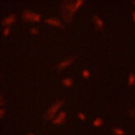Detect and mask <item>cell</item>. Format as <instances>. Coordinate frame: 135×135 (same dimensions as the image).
Instances as JSON below:
<instances>
[{
	"label": "cell",
	"mask_w": 135,
	"mask_h": 135,
	"mask_svg": "<svg viewBox=\"0 0 135 135\" xmlns=\"http://www.w3.org/2000/svg\"><path fill=\"white\" fill-rule=\"evenodd\" d=\"M22 19L25 21H39L41 19L40 14L34 13L30 9H24L22 12Z\"/></svg>",
	"instance_id": "obj_3"
},
{
	"label": "cell",
	"mask_w": 135,
	"mask_h": 135,
	"mask_svg": "<svg viewBox=\"0 0 135 135\" xmlns=\"http://www.w3.org/2000/svg\"><path fill=\"white\" fill-rule=\"evenodd\" d=\"M26 135H36V134H33V133H28V134H26Z\"/></svg>",
	"instance_id": "obj_20"
},
{
	"label": "cell",
	"mask_w": 135,
	"mask_h": 135,
	"mask_svg": "<svg viewBox=\"0 0 135 135\" xmlns=\"http://www.w3.org/2000/svg\"><path fill=\"white\" fill-rule=\"evenodd\" d=\"M132 16H133V21L135 22V11H133V13H132Z\"/></svg>",
	"instance_id": "obj_19"
},
{
	"label": "cell",
	"mask_w": 135,
	"mask_h": 135,
	"mask_svg": "<svg viewBox=\"0 0 135 135\" xmlns=\"http://www.w3.org/2000/svg\"><path fill=\"white\" fill-rule=\"evenodd\" d=\"M62 83H63L64 86H72V84H73V79H72L71 77H66V78H64V79L62 80Z\"/></svg>",
	"instance_id": "obj_11"
},
{
	"label": "cell",
	"mask_w": 135,
	"mask_h": 135,
	"mask_svg": "<svg viewBox=\"0 0 135 135\" xmlns=\"http://www.w3.org/2000/svg\"><path fill=\"white\" fill-rule=\"evenodd\" d=\"M45 23L51 24V25H54V26H59V27H62V23H61V21H60L58 18H56V17L46 18V19H45Z\"/></svg>",
	"instance_id": "obj_6"
},
{
	"label": "cell",
	"mask_w": 135,
	"mask_h": 135,
	"mask_svg": "<svg viewBox=\"0 0 135 135\" xmlns=\"http://www.w3.org/2000/svg\"><path fill=\"white\" fill-rule=\"evenodd\" d=\"M9 31H11V26L4 27V30H3V35H4V36H7V35L9 34Z\"/></svg>",
	"instance_id": "obj_14"
},
{
	"label": "cell",
	"mask_w": 135,
	"mask_h": 135,
	"mask_svg": "<svg viewBox=\"0 0 135 135\" xmlns=\"http://www.w3.org/2000/svg\"><path fill=\"white\" fill-rule=\"evenodd\" d=\"M93 20H94V22H95V24H96V26L99 28V30H101V28H103V26H104V23H103V21L97 16V15H93Z\"/></svg>",
	"instance_id": "obj_8"
},
{
	"label": "cell",
	"mask_w": 135,
	"mask_h": 135,
	"mask_svg": "<svg viewBox=\"0 0 135 135\" xmlns=\"http://www.w3.org/2000/svg\"><path fill=\"white\" fill-rule=\"evenodd\" d=\"M75 60V57H68V58H65V59H63L61 62H59L58 64H57V70H62V69H64V68H66L68 65H70L73 61Z\"/></svg>",
	"instance_id": "obj_4"
},
{
	"label": "cell",
	"mask_w": 135,
	"mask_h": 135,
	"mask_svg": "<svg viewBox=\"0 0 135 135\" xmlns=\"http://www.w3.org/2000/svg\"><path fill=\"white\" fill-rule=\"evenodd\" d=\"M15 21H16V15H15V14H11V15L6 16V17L2 20V24L5 25V27H6V26H11Z\"/></svg>",
	"instance_id": "obj_5"
},
{
	"label": "cell",
	"mask_w": 135,
	"mask_h": 135,
	"mask_svg": "<svg viewBox=\"0 0 135 135\" xmlns=\"http://www.w3.org/2000/svg\"><path fill=\"white\" fill-rule=\"evenodd\" d=\"M30 32H31L32 34H35V35H37V34L39 33V31H38L37 27H31V28H30Z\"/></svg>",
	"instance_id": "obj_15"
},
{
	"label": "cell",
	"mask_w": 135,
	"mask_h": 135,
	"mask_svg": "<svg viewBox=\"0 0 135 135\" xmlns=\"http://www.w3.org/2000/svg\"><path fill=\"white\" fill-rule=\"evenodd\" d=\"M113 133H114V135H124V131H123V129H121V128H114L113 129Z\"/></svg>",
	"instance_id": "obj_12"
},
{
	"label": "cell",
	"mask_w": 135,
	"mask_h": 135,
	"mask_svg": "<svg viewBox=\"0 0 135 135\" xmlns=\"http://www.w3.org/2000/svg\"><path fill=\"white\" fill-rule=\"evenodd\" d=\"M133 4H135V1H133Z\"/></svg>",
	"instance_id": "obj_21"
},
{
	"label": "cell",
	"mask_w": 135,
	"mask_h": 135,
	"mask_svg": "<svg viewBox=\"0 0 135 135\" xmlns=\"http://www.w3.org/2000/svg\"><path fill=\"white\" fill-rule=\"evenodd\" d=\"M83 3L82 0H76V1H63L61 3V11L63 19L66 22H70L73 19L74 13L77 11V8Z\"/></svg>",
	"instance_id": "obj_1"
},
{
	"label": "cell",
	"mask_w": 135,
	"mask_h": 135,
	"mask_svg": "<svg viewBox=\"0 0 135 135\" xmlns=\"http://www.w3.org/2000/svg\"><path fill=\"white\" fill-rule=\"evenodd\" d=\"M81 74H82V77L83 78H89L90 77V71L88 69H83L82 72H81Z\"/></svg>",
	"instance_id": "obj_13"
},
{
	"label": "cell",
	"mask_w": 135,
	"mask_h": 135,
	"mask_svg": "<svg viewBox=\"0 0 135 135\" xmlns=\"http://www.w3.org/2000/svg\"><path fill=\"white\" fill-rule=\"evenodd\" d=\"M102 123H103V120H102V118H100V117H96V118L94 119V121H93V126L96 127V128L101 127Z\"/></svg>",
	"instance_id": "obj_10"
},
{
	"label": "cell",
	"mask_w": 135,
	"mask_h": 135,
	"mask_svg": "<svg viewBox=\"0 0 135 135\" xmlns=\"http://www.w3.org/2000/svg\"><path fill=\"white\" fill-rule=\"evenodd\" d=\"M78 117H79V119L82 120V121L85 120V115H84L82 112H79V113H78Z\"/></svg>",
	"instance_id": "obj_16"
},
{
	"label": "cell",
	"mask_w": 135,
	"mask_h": 135,
	"mask_svg": "<svg viewBox=\"0 0 135 135\" xmlns=\"http://www.w3.org/2000/svg\"><path fill=\"white\" fill-rule=\"evenodd\" d=\"M128 83L130 86L135 85V74L134 73H130L129 77H128Z\"/></svg>",
	"instance_id": "obj_9"
},
{
	"label": "cell",
	"mask_w": 135,
	"mask_h": 135,
	"mask_svg": "<svg viewBox=\"0 0 135 135\" xmlns=\"http://www.w3.org/2000/svg\"><path fill=\"white\" fill-rule=\"evenodd\" d=\"M130 114L133 116V117H135V109H133V110H131L130 111Z\"/></svg>",
	"instance_id": "obj_18"
},
{
	"label": "cell",
	"mask_w": 135,
	"mask_h": 135,
	"mask_svg": "<svg viewBox=\"0 0 135 135\" xmlns=\"http://www.w3.org/2000/svg\"><path fill=\"white\" fill-rule=\"evenodd\" d=\"M62 101L61 100H57V101H55L49 109H47V111H46V113L44 114V119L45 120H51L52 118H54V115H55V113L59 110V108L62 105Z\"/></svg>",
	"instance_id": "obj_2"
},
{
	"label": "cell",
	"mask_w": 135,
	"mask_h": 135,
	"mask_svg": "<svg viewBox=\"0 0 135 135\" xmlns=\"http://www.w3.org/2000/svg\"><path fill=\"white\" fill-rule=\"evenodd\" d=\"M65 117H66V113H65L64 111H61V112H59V114L53 119V123H55V124L62 123V122L65 120Z\"/></svg>",
	"instance_id": "obj_7"
},
{
	"label": "cell",
	"mask_w": 135,
	"mask_h": 135,
	"mask_svg": "<svg viewBox=\"0 0 135 135\" xmlns=\"http://www.w3.org/2000/svg\"><path fill=\"white\" fill-rule=\"evenodd\" d=\"M4 112H5V110H4L3 108H1V109H0V117H1V118H3V116H4Z\"/></svg>",
	"instance_id": "obj_17"
}]
</instances>
